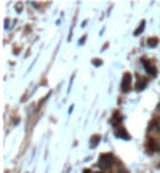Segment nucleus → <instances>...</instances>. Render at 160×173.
<instances>
[{"mask_svg":"<svg viewBox=\"0 0 160 173\" xmlns=\"http://www.w3.org/2000/svg\"><path fill=\"white\" fill-rule=\"evenodd\" d=\"M113 162H115V157H113V154H110V153L99 156V167H101V168H110V167L113 165Z\"/></svg>","mask_w":160,"mask_h":173,"instance_id":"1","label":"nucleus"},{"mask_svg":"<svg viewBox=\"0 0 160 173\" xmlns=\"http://www.w3.org/2000/svg\"><path fill=\"white\" fill-rule=\"evenodd\" d=\"M130 80H132V76L129 73H126L124 77H122V84H121V90L122 91H127L130 88Z\"/></svg>","mask_w":160,"mask_h":173,"instance_id":"2","label":"nucleus"},{"mask_svg":"<svg viewBox=\"0 0 160 173\" xmlns=\"http://www.w3.org/2000/svg\"><path fill=\"white\" fill-rule=\"evenodd\" d=\"M115 135H116L118 138H122V140H129V138H130V135H129V134L126 132V129H122L121 126H116Z\"/></svg>","mask_w":160,"mask_h":173,"instance_id":"3","label":"nucleus"},{"mask_svg":"<svg viewBox=\"0 0 160 173\" xmlns=\"http://www.w3.org/2000/svg\"><path fill=\"white\" fill-rule=\"evenodd\" d=\"M157 151H160V146L157 145V142H155L154 138H151V140L147 142V153H149V154H154V153H157Z\"/></svg>","mask_w":160,"mask_h":173,"instance_id":"4","label":"nucleus"},{"mask_svg":"<svg viewBox=\"0 0 160 173\" xmlns=\"http://www.w3.org/2000/svg\"><path fill=\"white\" fill-rule=\"evenodd\" d=\"M143 65H144V68H146V71L151 74V76H155L157 74V71H155V68L152 66V65H149V62L147 60H143Z\"/></svg>","mask_w":160,"mask_h":173,"instance_id":"5","label":"nucleus"},{"mask_svg":"<svg viewBox=\"0 0 160 173\" xmlns=\"http://www.w3.org/2000/svg\"><path fill=\"white\" fill-rule=\"evenodd\" d=\"M144 87H146V79H138L137 80V90L141 91V90H144Z\"/></svg>","mask_w":160,"mask_h":173,"instance_id":"6","label":"nucleus"},{"mask_svg":"<svg viewBox=\"0 0 160 173\" xmlns=\"http://www.w3.org/2000/svg\"><path fill=\"white\" fill-rule=\"evenodd\" d=\"M158 131H160V124L157 121H152L149 126V132H158Z\"/></svg>","mask_w":160,"mask_h":173,"instance_id":"7","label":"nucleus"},{"mask_svg":"<svg viewBox=\"0 0 160 173\" xmlns=\"http://www.w3.org/2000/svg\"><path fill=\"white\" fill-rule=\"evenodd\" d=\"M99 140H101L99 135H93V137H91V148H94V146L99 143Z\"/></svg>","mask_w":160,"mask_h":173,"instance_id":"8","label":"nucleus"},{"mask_svg":"<svg viewBox=\"0 0 160 173\" xmlns=\"http://www.w3.org/2000/svg\"><path fill=\"white\" fill-rule=\"evenodd\" d=\"M157 44H158L157 38H151V40H147V46H151V47H155Z\"/></svg>","mask_w":160,"mask_h":173,"instance_id":"9","label":"nucleus"},{"mask_svg":"<svg viewBox=\"0 0 160 173\" xmlns=\"http://www.w3.org/2000/svg\"><path fill=\"white\" fill-rule=\"evenodd\" d=\"M143 30H144V21H143V22L140 24V27H138V29H137V30H135L133 33H135V35H140V33H141Z\"/></svg>","mask_w":160,"mask_h":173,"instance_id":"10","label":"nucleus"},{"mask_svg":"<svg viewBox=\"0 0 160 173\" xmlns=\"http://www.w3.org/2000/svg\"><path fill=\"white\" fill-rule=\"evenodd\" d=\"M93 65H94V66H101V65H102V60H99V58H94V60H93Z\"/></svg>","mask_w":160,"mask_h":173,"instance_id":"11","label":"nucleus"},{"mask_svg":"<svg viewBox=\"0 0 160 173\" xmlns=\"http://www.w3.org/2000/svg\"><path fill=\"white\" fill-rule=\"evenodd\" d=\"M158 168H160V165H158Z\"/></svg>","mask_w":160,"mask_h":173,"instance_id":"12","label":"nucleus"}]
</instances>
